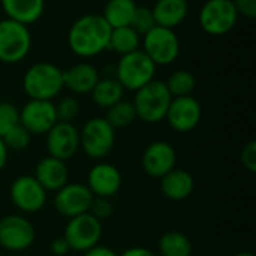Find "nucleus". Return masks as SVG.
Masks as SVG:
<instances>
[{
  "label": "nucleus",
  "mask_w": 256,
  "mask_h": 256,
  "mask_svg": "<svg viewBox=\"0 0 256 256\" xmlns=\"http://www.w3.org/2000/svg\"><path fill=\"white\" fill-rule=\"evenodd\" d=\"M194 177L184 170H172L160 178V190L171 201H183L194 192Z\"/></svg>",
  "instance_id": "4be33fe9"
},
{
  "label": "nucleus",
  "mask_w": 256,
  "mask_h": 256,
  "mask_svg": "<svg viewBox=\"0 0 256 256\" xmlns=\"http://www.w3.org/2000/svg\"><path fill=\"white\" fill-rule=\"evenodd\" d=\"M46 150L63 162L74 158L80 150V130L72 123L57 122L46 134Z\"/></svg>",
  "instance_id": "2eb2a0df"
},
{
  "label": "nucleus",
  "mask_w": 256,
  "mask_h": 256,
  "mask_svg": "<svg viewBox=\"0 0 256 256\" xmlns=\"http://www.w3.org/2000/svg\"><path fill=\"white\" fill-rule=\"evenodd\" d=\"M111 27L100 14H86L76 18L68 32V45L78 57H94L108 50Z\"/></svg>",
  "instance_id": "f257e3e1"
},
{
  "label": "nucleus",
  "mask_w": 256,
  "mask_h": 256,
  "mask_svg": "<svg viewBox=\"0 0 256 256\" xmlns=\"http://www.w3.org/2000/svg\"><path fill=\"white\" fill-rule=\"evenodd\" d=\"M200 26L212 36H224L230 33L237 21L238 14L232 0H207L200 9Z\"/></svg>",
  "instance_id": "6e6552de"
},
{
  "label": "nucleus",
  "mask_w": 256,
  "mask_h": 256,
  "mask_svg": "<svg viewBox=\"0 0 256 256\" xmlns=\"http://www.w3.org/2000/svg\"><path fill=\"white\" fill-rule=\"evenodd\" d=\"M56 106V114H57V122H64V123H72L74 118L80 114V104L75 98H63Z\"/></svg>",
  "instance_id": "2f4dec72"
},
{
  "label": "nucleus",
  "mask_w": 256,
  "mask_h": 256,
  "mask_svg": "<svg viewBox=\"0 0 256 256\" xmlns=\"http://www.w3.org/2000/svg\"><path fill=\"white\" fill-rule=\"evenodd\" d=\"M165 86L172 98L192 96V92L196 87V80L192 72L180 69V70L172 72L168 76V80L165 81Z\"/></svg>",
  "instance_id": "cd10ccee"
},
{
  "label": "nucleus",
  "mask_w": 256,
  "mask_h": 256,
  "mask_svg": "<svg viewBox=\"0 0 256 256\" xmlns=\"http://www.w3.org/2000/svg\"><path fill=\"white\" fill-rule=\"evenodd\" d=\"M6 18L30 26L36 22L45 9V0H0Z\"/></svg>",
  "instance_id": "aec40b11"
},
{
  "label": "nucleus",
  "mask_w": 256,
  "mask_h": 256,
  "mask_svg": "<svg viewBox=\"0 0 256 256\" xmlns=\"http://www.w3.org/2000/svg\"><path fill=\"white\" fill-rule=\"evenodd\" d=\"M56 123L57 114L52 100L30 99L20 110V124H22L30 135H46Z\"/></svg>",
  "instance_id": "f8f14e48"
},
{
  "label": "nucleus",
  "mask_w": 256,
  "mask_h": 256,
  "mask_svg": "<svg viewBox=\"0 0 256 256\" xmlns=\"http://www.w3.org/2000/svg\"><path fill=\"white\" fill-rule=\"evenodd\" d=\"M93 196L110 198L116 195L122 188V174L120 171L106 162H99L88 171L87 184Z\"/></svg>",
  "instance_id": "f3484780"
},
{
  "label": "nucleus",
  "mask_w": 256,
  "mask_h": 256,
  "mask_svg": "<svg viewBox=\"0 0 256 256\" xmlns=\"http://www.w3.org/2000/svg\"><path fill=\"white\" fill-rule=\"evenodd\" d=\"M34 242V228L22 216L10 214L0 219V248L9 252L28 249Z\"/></svg>",
  "instance_id": "9d476101"
},
{
  "label": "nucleus",
  "mask_w": 256,
  "mask_h": 256,
  "mask_svg": "<svg viewBox=\"0 0 256 256\" xmlns=\"http://www.w3.org/2000/svg\"><path fill=\"white\" fill-rule=\"evenodd\" d=\"M4 146L8 150H14V152H22L28 147L30 141H32V135L30 132L22 126V124H16L14 126L9 132H6L2 136Z\"/></svg>",
  "instance_id": "c85d7f7f"
},
{
  "label": "nucleus",
  "mask_w": 256,
  "mask_h": 256,
  "mask_svg": "<svg viewBox=\"0 0 256 256\" xmlns=\"http://www.w3.org/2000/svg\"><path fill=\"white\" fill-rule=\"evenodd\" d=\"M141 48V36L130 26L111 28L108 50L124 56Z\"/></svg>",
  "instance_id": "393cba45"
},
{
  "label": "nucleus",
  "mask_w": 256,
  "mask_h": 256,
  "mask_svg": "<svg viewBox=\"0 0 256 256\" xmlns=\"http://www.w3.org/2000/svg\"><path fill=\"white\" fill-rule=\"evenodd\" d=\"M9 196L12 204L24 213H36L46 202V190L32 176L15 178L10 184Z\"/></svg>",
  "instance_id": "9b49d317"
},
{
  "label": "nucleus",
  "mask_w": 256,
  "mask_h": 256,
  "mask_svg": "<svg viewBox=\"0 0 256 256\" xmlns=\"http://www.w3.org/2000/svg\"><path fill=\"white\" fill-rule=\"evenodd\" d=\"M141 164L147 176L153 178H162L176 168L177 153L171 144L165 141H156L144 150Z\"/></svg>",
  "instance_id": "dca6fc26"
},
{
  "label": "nucleus",
  "mask_w": 256,
  "mask_h": 256,
  "mask_svg": "<svg viewBox=\"0 0 256 256\" xmlns=\"http://www.w3.org/2000/svg\"><path fill=\"white\" fill-rule=\"evenodd\" d=\"M190 256H194V255H190Z\"/></svg>",
  "instance_id": "a19ab883"
},
{
  "label": "nucleus",
  "mask_w": 256,
  "mask_h": 256,
  "mask_svg": "<svg viewBox=\"0 0 256 256\" xmlns=\"http://www.w3.org/2000/svg\"><path fill=\"white\" fill-rule=\"evenodd\" d=\"M90 94L98 106L108 110L110 106H112L114 104L123 99L124 88L122 87V84L117 81L116 76H105V78H99Z\"/></svg>",
  "instance_id": "b1692460"
},
{
  "label": "nucleus",
  "mask_w": 256,
  "mask_h": 256,
  "mask_svg": "<svg viewBox=\"0 0 256 256\" xmlns=\"http://www.w3.org/2000/svg\"><path fill=\"white\" fill-rule=\"evenodd\" d=\"M242 164L249 172H256V142L246 144L242 150Z\"/></svg>",
  "instance_id": "72a5a7b5"
},
{
  "label": "nucleus",
  "mask_w": 256,
  "mask_h": 256,
  "mask_svg": "<svg viewBox=\"0 0 256 256\" xmlns=\"http://www.w3.org/2000/svg\"><path fill=\"white\" fill-rule=\"evenodd\" d=\"M116 142V129L100 117H93L80 130V148L92 159L106 158Z\"/></svg>",
  "instance_id": "0eeeda50"
},
{
  "label": "nucleus",
  "mask_w": 256,
  "mask_h": 256,
  "mask_svg": "<svg viewBox=\"0 0 256 256\" xmlns=\"http://www.w3.org/2000/svg\"><path fill=\"white\" fill-rule=\"evenodd\" d=\"M102 237V224L90 213H84L69 219L63 238L70 250L86 252L99 244Z\"/></svg>",
  "instance_id": "1a4fd4ad"
},
{
  "label": "nucleus",
  "mask_w": 256,
  "mask_h": 256,
  "mask_svg": "<svg viewBox=\"0 0 256 256\" xmlns=\"http://www.w3.org/2000/svg\"><path fill=\"white\" fill-rule=\"evenodd\" d=\"M112 212H114V208H112V204L110 202V200L108 198H99V196L93 198L90 210H88V213L100 222L111 218Z\"/></svg>",
  "instance_id": "473e14b6"
},
{
  "label": "nucleus",
  "mask_w": 256,
  "mask_h": 256,
  "mask_svg": "<svg viewBox=\"0 0 256 256\" xmlns=\"http://www.w3.org/2000/svg\"><path fill=\"white\" fill-rule=\"evenodd\" d=\"M159 254L162 256H190L192 244L189 238L178 231L165 232L158 244Z\"/></svg>",
  "instance_id": "a878e982"
},
{
  "label": "nucleus",
  "mask_w": 256,
  "mask_h": 256,
  "mask_svg": "<svg viewBox=\"0 0 256 256\" xmlns=\"http://www.w3.org/2000/svg\"><path fill=\"white\" fill-rule=\"evenodd\" d=\"M232 3L238 16L250 20L256 16V0H232Z\"/></svg>",
  "instance_id": "f704fd0d"
},
{
  "label": "nucleus",
  "mask_w": 256,
  "mask_h": 256,
  "mask_svg": "<svg viewBox=\"0 0 256 256\" xmlns=\"http://www.w3.org/2000/svg\"><path fill=\"white\" fill-rule=\"evenodd\" d=\"M141 50L156 66H168L180 56V39L172 28L156 26L141 38Z\"/></svg>",
  "instance_id": "423d86ee"
},
{
  "label": "nucleus",
  "mask_w": 256,
  "mask_h": 256,
  "mask_svg": "<svg viewBox=\"0 0 256 256\" xmlns=\"http://www.w3.org/2000/svg\"><path fill=\"white\" fill-rule=\"evenodd\" d=\"M138 4L135 0H108L100 14L111 28L130 26Z\"/></svg>",
  "instance_id": "5701e85b"
},
{
  "label": "nucleus",
  "mask_w": 256,
  "mask_h": 256,
  "mask_svg": "<svg viewBox=\"0 0 256 256\" xmlns=\"http://www.w3.org/2000/svg\"><path fill=\"white\" fill-rule=\"evenodd\" d=\"M156 64L140 48L134 52L120 56L116 66V78L124 90L136 92L154 80Z\"/></svg>",
  "instance_id": "20e7f679"
},
{
  "label": "nucleus",
  "mask_w": 256,
  "mask_h": 256,
  "mask_svg": "<svg viewBox=\"0 0 256 256\" xmlns=\"http://www.w3.org/2000/svg\"><path fill=\"white\" fill-rule=\"evenodd\" d=\"M118 256H156L152 250L146 249V248H130L128 250H124L122 255Z\"/></svg>",
  "instance_id": "4c0bfd02"
},
{
  "label": "nucleus",
  "mask_w": 256,
  "mask_h": 256,
  "mask_svg": "<svg viewBox=\"0 0 256 256\" xmlns=\"http://www.w3.org/2000/svg\"><path fill=\"white\" fill-rule=\"evenodd\" d=\"M32 50V33L27 26L9 18L0 20V62L15 64Z\"/></svg>",
  "instance_id": "39448f33"
},
{
  "label": "nucleus",
  "mask_w": 256,
  "mask_h": 256,
  "mask_svg": "<svg viewBox=\"0 0 256 256\" xmlns=\"http://www.w3.org/2000/svg\"><path fill=\"white\" fill-rule=\"evenodd\" d=\"M82 256H118L112 249H110V248H105V246H94V248H92V249H88V250H86L84 252V255Z\"/></svg>",
  "instance_id": "e433bc0d"
},
{
  "label": "nucleus",
  "mask_w": 256,
  "mask_h": 256,
  "mask_svg": "<svg viewBox=\"0 0 256 256\" xmlns=\"http://www.w3.org/2000/svg\"><path fill=\"white\" fill-rule=\"evenodd\" d=\"M93 198V194L86 184L66 183L56 192L54 206L63 218L72 219L75 216L88 213Z\"/></svg>",
  "instance_id": "ddd939ff"
},
{
  "label": "nucleus",
  "mask_w": 256,
  "mask_h": 256,
  "mask_svg": "<svg viewBox=\"0 0 256 256\" xmlns=\"http://www.w3.org/2000/svg\"><path fill=\"white\" fill-rule=\"evenodd\" d=\"M8 152H9V150L6 148V146H4V142H3V140H2V136H0V170H3L4 165H6Z\"/></svg>",
  "instance_id": "58836bf2"
},
{
  "label": "nucleus",
  "mask_w": 256,
  "mask_h": 256,
  "mask_svg": "<svg viewBox=\"0 0 256 256\" xmlns=\"http://www.w3.org/2000/svg\"><path fill=\"white\" fill-rule=\"evenodd\" d=\"M152 12L156 26L174 30L186 20L189 4L188 0H156Z\"/></svg>",
  "instance_id": "412c9836"
},
{
  "label": "nucleus",
  "mask_w": 256,
  "mask_h": 256,
  "mask_svg": "<svg viewBox=\"0 0 256 256\" xmlns=\"http://www.w3.org/2000/svg\"><path fill=\"white\" fill-rule=\"evenodd\" d=\"M234 256H254L252 254H249V252H240V254H237V255Z\"/></svg>",
  "instance_id": "ea45409f"
},
{
  "label": "nucleus",
  "mask_w": 256,
  "mask_h": 256,
  "mask_svg": "<svg viewBox=\"0 0 256 256\" xmlns=\"http://www.w3.org/2000/svg\"><path fill=\"white\" fill-rule=\"evenodd\" d=\"M130 27H132L134 30H136V33H138L141 38H142L146 33H148L153 27H156V21H154L152 8L138 6L136 10H135V14H134Z\"/></svg>",
  "instance_id": "c756f323"
},
{
  "label": "nucleus",
  "mask_w": 256,
  "mask_h": 256,
  "mask_svg": "<svg viewBox=\"0 0 256 256\" xmlns=\"http://www.w3.org/2000/svg\"><path fill=\"white\" fill-rule=\"evenodd\" d=\"M99 78V70L87 62L76 63L63 70V86L75 94L92 93Z\"/></svg>",
  "instance_id": "a211bd4d"
},
{
  "label": "nucleus",
  "mask_w": 256,
  "mask_h": 256,
  "mask_svg": "<svg viewBox=\"0 0 256 256\" xmlns=\"http://www.w3.org/2000/svg\"><path fill=\"white\" fill-rule=\"evenodd\" d=\"M202 117L201 104L194 96L172 98L170 108L166 111L165 120L176 132H190L194 130Z\"/></svg>",
  "instance_id": "4468645a"
},
{
  "label": "nucleus",
  "mask_w": 256,
  "mask_h": 256,
  "mask_svg": "<svg viewBox=\"0 0 256 256\" xmlns=\"http://www.w3.org/2000/svg\"><path fill=\"white\" fill-rule=\"evenodd\" d=\"M18 123H20V110L8 100H0V136L9 132Z\"/></svg>",
  "instance_id": "7c9ffc66"
},
{
  "label": "nucleus",
  "mask_w": 256,
  "mask_h": 256,
  "mask_svg": "<svg viewBox=\"0 0 256 256\" xmlns=\"http://www.w3.org/2000/svg\"><path fill=\"white\" fill-rule=\"evenodd\" d=\"M33 177L46 192H57L68 183L69 171L63 160L48 156L39 160Z\"/></svg>",
  "instance_id": "6ab92c4d"
},
{
  "label": "nucleus",
  "mask_w": 256,
  "mask_h": 256,
  "mask_svg": "<svg viewBox=\"0 0 256 256\" xmlns=\"http://www.w3.org/2000/svg\"><path fill=\"white\" fill-rule=\"evenodd\" d=\"M171 100L172 96L168 92L165 81L153 80L135 92L132 104L136 111V118L146 123H159L165 120Z\"/></svg>",
  "instance_id": "7ed1b4c3"
},
{
  "label": "nucleus",
  "mask_w": 256,
  "mask_h": 256,
  "mask_svg": "<svg viewBox=\"0 0 256 256\" xmlns=\"http://www.w3.org/2000/svg\"><path fill=\"white\" fill-rule=\"evenodd\" d=\"M105 120L114 128V129H123L132 124L136 120V111L130 100H118L112 106L106 110Z\"/></svg>",
  "instance_id": "bb28decb"
},
{
  "label": "nucleus",
  "mask_w": 256,
  "mask_h": 256,
  "mask_svg": "<svg viewBox=\"0 0 256 256\" xmlns=\"http://www.w3.org/2000/svg\"><path fill=\"white\" fill-rule=\"evenodd\" d=\"M69 250H70V249H69V246H68V243H66V240H64L63 237H62V238H56V240L51 243V252H52L54 255L63 256L66 255Z\"/></svg>",
  "instance_id": "c9c22d12"
},
{
  "label": "nucleus",
  "mask_w": 256,
  "mask_h": 256,
  "mask_svg": "<svg viewBox=\"0 0 256 256\" xmlns=\"http://www.w3.org/2000/svg\"><path fill=\"white\" fill-rule=\"evenodd\" d=\"M63 88V70L50 62L32 64L22 76V90L30 99L52 100Z\"/></svg>",
  "instance_id": "f03ea898"
}]
</instances>
